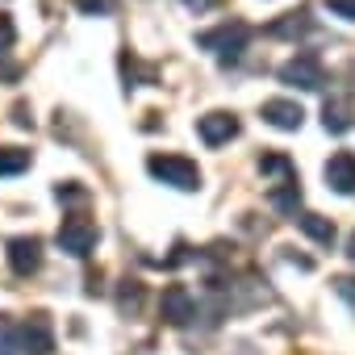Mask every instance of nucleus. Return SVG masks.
I'll return each mask as SVG.
<instances>
[{
	"label": "nucleus",
	"mask_w": 355,
	"mask_h": 355,
	"mask_svg": "<svg viewBox=\"0 0 355 355\" xmlns=\"http://www.w3.org/2000/svg\"><path fill=\"white\" fill-rule=\"evenodd\" d=\"M297 226H301L313 243H322V247H330V243H334V222H330V218H322V214H297Z\"/></svg>",
	"instance_id": "nucleus-13"
},
{
	"label": "nucleus",
	"mask_w": 355,
	"mask_h": 355,
	"mask_svg": "<svg viewBox=\"0 0 355 355\" xmlns=\"http://www.w3.org/2000/svg\"><path fill=\"white\" fill-rule=\"evenodd\" d=\"M247 42H251V26H247V21H226V26L205 30V34L197 38V46L214 51L218 59H239V55L247 51Z\"/></svg>",
	"instance_id": "nucleus-2"
},
{
	"label": "nucleus",
	"mask_w": 355,
	"mask_h": 355,
	"mask_svg": "<svg viewBox=\"0 0 355 355\" xmlns=\"http://www.w3.org/2000/svg\"><path fill=\"white\" fill-rule=\"evenodd\" d=\"M309 30H313V17H309V13H284L280 21L268 26L272 38H305Z\"/></svg>",
	"instance_id": "nucleus-12"
},
{
	"label": "nucleus",
	"mask_w": 355,
	"mask_h": 355,
	"mask_svg": "<svg viewBox=\"0 0 355 355\" xmlns=\"http://www.w3.org/2000/svg\"><path fill=\"white\" fill-rule=\"evenodd\" d=\"M330 284H334V293H338V297L351 305V313H355V276H334Z\"/></svg>",
	"instance_id": "nucleus-20"
},
{
	"label": "nucleus",
	"mask_w": 355,
	"mask_h": 355,
	"mask_svg": "<svg viewBox=\"0 0 355 355\" xmlns=\"http://www.w3.org/2000/svg\"><path fill=\"white\" fill-rule=\"evenodd\" d=\"M326 9L338 13V17H347V21H355V0H326Z\"/></svg>",
	"instance_id": "nucleus-23"
},
{
	"label": "nucleus",
	"mask_w": 355,
	"mask_h": 355,
	"mask_svg": "<svg viewBox=\"0 0 355 355\" xmlns=\"http://www.w3.org/2000/svg\"><path fill=\"white\" fill-rule=\"evenodd\" d=\"M259 171H263V175H280V184H284V180H297V167H293L284 155H263V159H259Z\"/></svg>",
	"instance_id": "nucleus-19"
},
{
	"label": "nucleus",
	"mask_w": 355,
	"mask_h": 355,
	"mask_svg": "<svg viewBox=\"0 0 355 355\" xmlns=\"http://www.w3.org/2000/svg\"><path fill=\"white\" fill-rule=\"evenodd\" d=\"M96 239H101V230H96V222L84 218V214H71V218H63V226H59V247H63L71 259L92 255Z\"/></svg>",
	"instance_id": "nucleus-3"
},
{
	"label": "nucleus",
	"mask_w": 355,
	"mask_h": 355,
	"mask_svg": "<svg viewBox=\"0 0 355 355\" xmlns=\"http://www.w3.org/2000/svg\"><path fill=\"white\" fill-rule=\"evenodd\" d=\"M121 76H125V88H138V84H155V67H142L130 51L121 55Z\"/></svg>",
	"instance_id": "nucleus-16"
},
{
	"label": "nucleus",
	"mask_w": 355,
	"mask_h": 355,
	"mask_svg": "<svg viewBox=\"0 0 355 355\" xmlns=\"http://www.w3.org/2000/svg\"><path fill=\"white\" fill-rule=\"evenodd\" d=\"M9 268H13L17 276H34V272L42 268V243H38L34 234L9 239Z\"/></svg>",
	"instance_id": "nucleus-7"
},
{
	"label": "nucleus",
	"mask_w": 355,
	"mask_h": 355,
	"mask_svg": "<svg viewBox=\"0 0 355 355\" xmlns=\"http://www.w3.org/2000/svg\"><path fill=\"white\" fill-rule=\"evenodd\" d=\"M263 121L268 125H276V130H301V121H305V109L297 105V101H263Z\"/></svg>",
	"instance_id": "nucleus-10"
},
{
	"label": "nucleus",
	"mask_w": 355,
	"mask_h": 355,
	"mask_svg": "<svg viewBox=\"0 0 355 355\" xmlns=\"http://www.w3.org/2000/svg\"><path fill=\"white\" fill-rule=\"evenodd\" d=\"M142 301H146V288H142L138 280H121V288H117V309L130 313V318H138V313H142Z\"/></svg>",
	"instance_id": "nucleus-15"
},
{
	"label": "nucleus",
	"mask_w": 355,
	"mask_h": 355,
	"mask_svg": "<svg viewBox=\"0 0 355 355\" xmlns=\"http://www.w3.org/2000/svg\"><path fill=\"white\" fill-rule=\"evenodd\" d=\"M189 9H197V13H205V9H214V0H184Z\"/></svg>",
	"instance_id": "nucleus-26"
},
{
	"label": "nucleus",
	"mask_w": 355,
	"mask_h": 355,
	"mask_svg": "<svg viewBox=\"0 0 355 355\" xmlns=\"http://www.w3.org/2000/svg\"><path fill=\"white\" fill-rule=\"evenodd\" d=\"M326 184H330L338 197H351V193H355V155H351V150L330 155V163H326Z\"/></svg>",
	"instance_id": "nucleus-9"
},
{
	"label": "nucleus",
	"mask_w": 355,
	"mask_h": 355,
	"mask_svg": "<svg viewBox=\"0 0 355 355\" xmlns=\"http://www.w3.org/2000/svg\"><path fill=\"white\" fill-rule=\"evenodd\" d=\"M146 171L155 175V180L180 189V193H197L201 189V167L184 155H150L146 159Z\"/></svg>",
	"instance_id": "nucleus-1"
},
{
	"label": "nucleus",
	"mask_w": 355,
	"mask_h": 355,
	"mask_svg": "<svg viewBox=\"0 0 355 355\" xmlns=\"http://www.w3.org/2000/svg\"><path fill=\"white\" fill-rule=\"evenodd\" d=\"M322 125H326L330 134H347V130L355 125V105H351V96H330V101L322 105Z\"/></svg>",
	"instance_id": "nucleus-11"
},
{
	"label": "nucleus",
	"mask_w": 355,
	"mask_h": 355,
	"mask_svg": "<svg viewBox=\"0 0 355 355\" xmlns=\"http://www.w3.org/2000/svg\"><path fill=\"white\" fill-rule=\"evenodd\" d=\"M13 42H17L13 17H9V13H0V51H13Z\"/></svg>",
	"instance_id": "nucleus-22"
},
{
	"label": "nucleus",
	"mask_w": 355,
	"mask_h": 355,
	"mask_svg": "<svg viewBox=\"0 0 355 355\" xmlns=\"http://www.w3.org/2000/svg\"><path fill=\"white\" fill-rule=\"evenodd\" d=\"M76 9L88 17H105V13H113V0H76Z\"/></svg>",
	"instance_id": "nucleus-21"
},
{
	"label": "nucleus",
	"mask_w": 355,
	"mask_h": 355,
	"mask_svg": "<svg viewBox=\"0 0 355 355\" xmlns=\"http://www.w3.org/2000/svg\"><path fill=\"white\" fill-rule=\"evenodd\" d=\"M347 259H351V263H355V234H351V239H347Z\"/></svg>",
	"instance_id": "nucleus-27"
},
{
	"label": "nucleus",
	"mask_w": 355,
	"mask_h": 355,
	"mask_svg": "<svg viewBox=\"0 0 355 355\" xmlns=\"http://www.w3.org/2000/svg\"><path fill=\"white\" fill-rule=\"evenodd\" d=\"M280 80H284V84H293V88H305V92H313V88H322V84H326L322 63H318L313 55H297V59H288V63L280 67Z\"/></svg>",
	"instance_id": "nucleus-6"
},
{
	"label": "nucleus",
	"mask_w": 355,
	"mask_h": 355,
	"mask_svg": "<svg viewBox=\"0 0 355 355\" xmlns=\"http://www.w3.org/2000/svg\"><path fill=\"white\" fill-rule=\"evenodd\" d=\"M13 121H17V125H34V117H30V109H26V105H17V109H13Z\"/></svg>",
	"instance_id": "nucleus-25"
},
{
	"label": "nucleus",
	"mask_w": 355,
	"mask_h": 355,
	"mask_svg": "<svg viewBox=\"0 0 355 355\" xmlns=\"http://www.w3.org/2000/svg\"><path fill=\"white\" fill-rule=\"evenodd\" d=\"M30 167V150L21 146H0V175H21Z\"/></svg>",
	"instance_id": "nucleus-17"
},
{
	"label": "nucleus",
	"mask_w": 355,
	"mask_h": 355,
	"mask_svg": "<svg viewBox=\"0 0 355 355\" xmlns=\"http://www.w3.org/2000/svg\"><path fill=\"white\" fill-rule=\"evenodd\" d=\"M197 134H201V142L205 146H222V142H230V138H239V117L234 113H205L201 121H197Z\"/></svg>",
	"instance_id": "nucleus-8"
},
{
	"label": "nucleus",
	"mask_w": 355,
	"mask_h": 355,
	"mask_svg": "<svg viewBox=\"0 0 355 355\" xmlns=\"http://www.w3.org/2000/svg\"><path fill=\"white\" fill-rule=\"evenodd\" d=\"M55 197H59V201H84V189H76V184H59Z\"/></svg>",
	"instance_id": "nucleus-24"
},
{
	"label": "nucleus",
	"mask_w": 355,
	"mask_h": 355,
	"mask_svg": "<svg viewBox=\"0 0 355 355\" xmlns=\"http://www.w3.org/2000/svg\"><path fill=\"white\" fill-rule=\"evenodd\" d=\"M21 355H55V326L46 313H30L21 326Z\"/></svg>",
	"instance_id": "nucleus-5"
},
{
	"label": "nucleus",
	"mask_w": 355,
	"mask_h": 355,
	"mask_svg": "<svg viewBox=\"0 0 355 355\" xmlns=\"http://www.w3.org/2000/svg\"><path fill=\"white\" fill-rule=\"evenodd\" d=\"M159 313H163L167 326H189L197 318V297L189 293V284H167L163 301H159Z\"/></svg>",
	"instance_id": "nucleus-4"
},
{
	"label": "nucleus",
	"mask_w": 355,
	"mask_h": 355,
	"mask_svg": "<svg viewBox=\"0 0 355 355\" xmlns=\"http://www.w3.org/2000/svg\"><path fill=\"white\" fill-rule=\"evenodd\" d=\"M272 205H276L280 214H293V218H297V209H301V180L276 184V189H272Z\"/></svg>",
	"instance_id": "nucleus-14"
},
{
	"label": "nucleus",
	"mask_w": 355,
	"mask_h": 355,
	"mask_svg": "<svg viewBox=\"0 0 355 355\" xmlns=\"http://www.w3.org/2000/svg\"><path fill=\"white\" fill-rule=\"evenodd\" d=\"M0 355H21V330L9 313H0Z\"/></svg>",
	"instance_id": "nucleus-18"
}]
</instances>
